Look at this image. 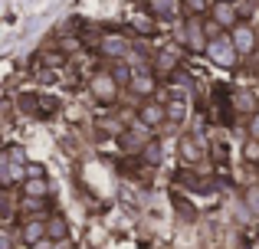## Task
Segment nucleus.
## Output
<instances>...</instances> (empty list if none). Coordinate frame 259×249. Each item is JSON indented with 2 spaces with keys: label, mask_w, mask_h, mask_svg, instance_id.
<instances>
[{
  "label": "nucleus",
  "mask_w": 259,
  "mask_h": 249,
  "mask_svg": "<svg viewBox=\"0 0 259 249\" xmlns=\"http://www.w3.org/2000/svg\"><path fill=\"white\" fill-rule=\"evenodd\" d=\"M148 10L158 20H174L177 10H181V0H148Z\"/></svg>",
  "instance_id": "9b49d317"
},
{
  "label": "nucleus",
  "mask_w": 259,
  "mask_h": 249,
  "mask_svg": "<svg viewBox=\"0 0 259 249\" xmlns=\"http://www.w3.org/2000/svg\"><path fill=\"white\" fill-rule=\"evenodd\" d=\"M102 53H108V56H132V46L121 36H105L102 39Z\"/></svg>",
  "instance_id": "2eb2a0df"
},
{
  "label": "nucleus",
  "mask_w": 259,
  "mask_h": 249,
  "mask_svg": "<svg viewBox=\"0 0 259 249\" xmlns=\"http://www.w3.org/2000/svg\"><path fill=\"white\" fill-rule=\"evenodd\" d=\"M135 30H138V33H141V36H151V33H154V30H158V26H154V23H151V20H135Z\"/></svg>",
  "instance_id": "4be33fe9"
},
{
  "label": "nucleus",
  "mask_w": 259,
  "mask_h": 249,
  "mask_svg": "<svg viewBox=\"0 0 259 249\" xmlns=\"http://www.w3.org/2000/svg\"><path fill=\"white\" fill-rule=\"evenodd\" d=\"M230 39H233V46L240 49V56H249V53L259 49V36L249 23H236L233 30H230Z\"/></svg>",
  "instance_id": "20e7f679"
},
{
  "label": "nucleus",
  "mask_w": 259,
  "mask_h": 249,
  "mask_svg": "<svg viewBox=\"0 0 259 249\" xmlns=\"http://www.w3.org/2000/svg\"><path fill=\"white\" fill-rule=\"evenodd\" d=\"M46 207V200H36V197H23V210H39Z\"/></svg>",
  "instance_id": "5701e85b"
},
{
  "label": "nucleus",
  "mask_w": 259,
  "mask_h": 249,
  "mask_svg": "<svg viewBox=\"0 0 259 249\" xmlns=\"http://www.w3.org/2000/svg\"><path fill=\"white\" fill-rule=\"evenodd\" d=\"M0 180H4V187L26 184V180H30V167L17 164V161H10V158H4V161H0Z\"/></svg>",
  "instance_id": "39448f33"
},
{
  "label": "nucleus",
  "mask_w": 259,
  "mask_h": 249,
  "mask_svg": "<svg viewBox=\"0 0 259 249\" xmlns=\"http://www.w3.org/2000/svg\"><path fill=\"white\" fill-rule=\"evenodd\" d=\"M46 236H50V233H46V220H26L23 230H20V239L30 243V246H36L39 239H46Z\"/></svg>",
  "instance_id": "1a4fd4ad"
},
{
  "label": "nucleus",
  "mask_w": 259,
  "mask_h": 249,
  "mask_svg": "<svg viewBox=\"0 0 259 249\" xmlns=\"http://www.w3.org/2000/svg\"><path fill=\"white\" fill-rule=\"evenodd\" d=\"M33 249H56V243H53V239H50V236H46V239H39V243H36V246H33Z\"/></svg>",
  "instance_id": "393cba45"
},
{
  "label": "nucleus",
  "mask_w": 259,
  "mask_h": 249,
  "mask_svg": "<svg viewBox=\"0 0 259 249\" xmlns=\"http://www.w3.org/2000/svg\"><path fill=\"white\" fill-rule=\"evenodd\" d=\"M141 158H145V164H161V144L158 141H148L141 147Z\"/></svg>",
  "instance_id": "6ab92c4d"
},
{
  "label": "nucleus",
  "mask_w": 259,
  "mask_h": 249,
  "mask_svg": "<svg viewBox=\"0 0 259 249\" xmlns=\"http://www.w3.org/2000/svg\"><path fill=\"white\" fill-rule=\"evenodd\" d=\"M210 13H213V23L220 26V30H227V33L233 30L236 23H243L240 13H236V4H217V0H213V10H210Z\"/></svg>",
  "instance_id": "6e6552de"
},
{
  "label": "nucleus",
  "mask_w": 259,
  "mask_h": 249,
  "mask_svg": "<svg viewBox=\"0 0 259 249\" xmlns=\"http://www.w3.org/2000/svg\"><path fill=\"white\" fill-rule=\"evenodd\" d=\"M200 144H197V138L194 134H187V138H181V158L184 161H190V164H197V161H200Z\"/></svg>",
  "instance_id": "dca6fc26"
},
{
  "label": "nucleus",
  "mask_w": 259,
  "mask_h": 249,
  "mask_svg": "<svg viewBox=\"0 0 259 249\" xmlns=\"http://www.w3.org/2000/svg\"><path fill=\"white\" fill-rule=\"evenodd\" d=\"M184 10L194 13V17H203V13L213 10V7H210V0H184Z\"/></svg>",
  "instance_id": "aec40b11"
},
{
  "label": "nucleus",
  "mask_w": 259,
  "mask_h": 249,
  "mask_svg": "<svg viewBox=\"0 0 259 249\" xmlns=\"http://www.w3.org/2000/svg\"><path fill=\"white\" fill-rule=\"evenodd\" d=\"M243 158H246L249 164H259V141L256 138H246V144H243Z\"/></svg>",
  "instance_id": "412c9836"
},
{
  "label": "nucleus",
  "mask_w": 259,
  "mask_h": 249,
  "mask_svg": "<svg viewBox=\"0 0 259 249\" xmlns=\"http://www.w3.org/2000/svg\"><path fill=\"white\" fill-rule=\"evenodd\" d=\"M217 4H240V0H217Z\"/></svg>",
  "instance_id": "a878e982"
},
{
  "label": "nucleus",
  "mask_w": 259,
  "mask_h": 249,
  "mask_svg": "<svg viewBox=\"0 0 259 249\" xmlns=\"http://www.w3.org/2000/svg\"><path fill=\"white\" fill-rule=\"evenodd\" d=\"M233 109L253 118L256 112H259V102H256V95H253L249 89H236V92H233Z\"/></svg>",
  "instance_id": "9d476101"
},
{
  "label": "nucleus",
  "mask_w": 259,
  "mask_h": 249,
  "mask_svg": "<svg viewBox=\"0 0 259 249\" xmlns=\"http://www.w3.org/2000/svg\"><path fill=\"white\" fill-rule=\"evenodd\" d=\"M128 89H132L135 95H141V98H151L154 92H158V76H154V72L138 69V72L132 76V82H128Z\"/></svg>",
  "instance_id": "423d86ee"
},
{
  "label": "nucleus",
  "mask_w": 259,
  "mask_h": 249,
  "mask_svg": "<svg viewBox=\"0 0 259 249\" xmlns=\"http://www.w3.org/2000/svg\"><path fill=\"white\" fill-rule=\"evenodd\" d=\"M177 63H181V49L177 46H167V49L158 53V76H171L177 69Z\"/></svg>",
  "instance_id": "f8f14e48"
},
{
  "label": "nucleus",
  "mask_w": 259,
  "mask_h": 249,
  "mask_svg": "<svg viewBox=\"0 0 259 249\" xmlns=\"http://www.w3.org/2000/svg\"><path fill=\"white\" fill-rule=\"evenodd\" d=\"M249 138H256V141H259V112H256L253 118H249Z\"/></svg>",
  "instance_id": "b1692460"
},
{
  "label": "nucleus",
  "mask_w": 259,
  "mask_h": 249,
  "mask_svg": "<svg viewBox=\"0 0 259 249\" xmlns=\"http://www.w3.org/2000/svg\"><path fill=\"white\" fill-rule=\"evenodd\" d=\"M46 233H50L53 243H63V239L69 236V223H66L63 213H53V217L46 220Z\"/></svg>",
  "instance_id": "ddd939ff"
},
{
  "label": "nucleus",
  "mask_w": 259,
  "mask_h": 249,
  "mask_svg": "<svg viewBox=\"0 0 259 249\" xmlns=\"http://www.w3.org/2000/svg\"><path fill=\"white\" fill-rule=\"evenodd\" d=\"M207 56H210V63L220 66V69H233V66L240 63V49L233 46L230 33H217V36H210Z\"/></svg>",
  "instance_id": "f257e3e1"
},
{
  "label": "nucleus",
  "mask_w": 259,
  "mask_h": 249,
  "mask_svg": "<svg viewBox=\"0 0 259 249\" xmlns=\"http://www.w3.org/2000/svg\"><path fill=\"white\" fill-rule=\"evenodd\" d=\"M138 122L145 125V128L164 125V122H167V105H161V102H145V105L138 109Z\"/></svg>",
  "instance_id": "0eeeda50"
},
{
  "label": "nucleus",
  "mask_w": 259,
  "mask_h": 249,
  "mask_svg": "<svg viewBox=\"0 0 259 249\" xmlns=\"http://www.w3.org/2000/svg\"><path fill=\"white\" fill-rule=\"evenodd\" d=\"M145 4H148V0H145Z\"/></svg>",
  "instance_id": "cd10ccee"
},
{
  "label": "nucleus",
  "mask_w": 259,
  "mask_h": 249,
  "mask_svg": "<svg viewBox=\"0 0 259 249\" xmlns=\"http://www.w3.org/2000/svg\"><path fill=\"white\" fill-rule=\"evenodd\" d=\"M243 204L249 207V213L253 217H259V184H249L246 193H243Z\"/></svg>",
  "instance_id": "a211bd4d"
},
{
  "label": "nucleus",
  "mask_w": 259,
  "mask_h": 249,
  "mask_svg": "<svg viewBox=\"0 0 259 249\" xmlns=\"http://www.w3.org/2000/svg\"><path fill=\"white\" fill-rule=\"evenodd\" d=\"M253 56H256V63H259V49H256V53H253Z\"/></svg>",
  "instance_id": "bb28decb"
},
{
  "label": "nucleus",
  "mask_w": 259,
  "mask_h": 249,
  "mask_svg": "<svg viewBox=\"0 0 259 249\" xmlns=\"http://www.w3.org/2000/svg\"><path fill=\"white\" fill-rule=\"evenodd\" d=\"M89 92H92L95 102L112 105L115 98H118V79H115L112 72H95V76L89 79Z\"/></svg>",
  "instance_id": "7ed1b4c3"
},
{
  "label": "nucleus",
  "mask_w": 259,
  "mask_h": 249,
  "mask_svg": "<svg viewBox=\"0 0 259 249\" xmlns=\"http://www.w3.org/2000/svg\"><path fill=\"white\" fill-rule=\"evenodd\" d=\"M177 39H181L184 49H190V53H207V46H210L207 23H200V20H190V23H184L181 30H177Z\"/></svg>",
  "instance_id": "f03ea898"
},
{
  "label": "nucleus",
  "mask_w": 259,
  "mask_h": 249,
  "mask_svg": "<svg viewBox=\"0 0 259 249\" xmlns=\"http://www.w3.org/2000/svg\"><path fill=\"white\" fill-rule=\"evenodd\" d=\"M23 197L46 200V197H50V180H46V177H30V180L23 184Z\"/></svg>",
  "instance_id": "4468645a"
},
{
  "label": "nucleus",
  "mask_w": 259,
  "mask_h": 249,
  "mask_svg": "<svg viewBox=\"0 0 259 249\" xmlns=\"http://www.w3.org/2000/svg\"><path fill=\"white\" fill-rule=\"evenodd\" d=\"M187 118V102L184 98H171L167 102V122H184Z\"/></svg>",
  "instance_id": "f3484780"
}]
</instances>
